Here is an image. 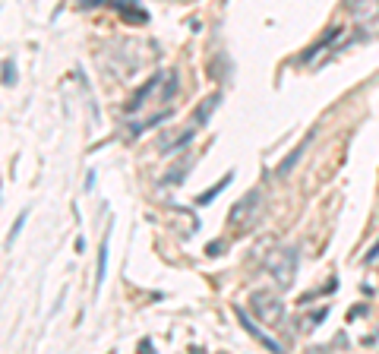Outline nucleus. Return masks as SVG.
Listing matches in <instances>:
<instances>
[{"label": "nucleus", "mask_w": 379, "mask_h": 354, "mask_svg": "<svg viewBox=\"0 0 379 354\" xmlns=\"http://www.w3.org/2000/svg\"><path fill=\"white\" fill-rule=\"evenodd\" d=\"M266 272L278 288H291L298 275V247H278L266 257Z\"/></svg>", "instance_id": "1"}, {"label": "nucleus", "mask_w": 379, "mask_h": 354, "mask_svg": "<svg viewBox=\"0 0 379 354\" xmlns=\"http://www.w3.org/2000/svg\"><path fill=\"white\" fill-rule=\"evenodd\" d=\"M250 310L253 317L260 319V323L266 326H278L284 317V301L278 297V294H269V291H256L250 297Z\"/></svg>", "instance_id": "2"}, {"label": "nucleus", "mask_w": 379, "mask_h": 354, "mask_svg": "<svg viewBox=\"0 0 379 354\" xmlns=\"http://www.w3.org/2000/svg\"><path fill=\"white\" fill-rule=\"evenodd\" d=\"M260 206H262V193L260 190H250L240 203H234V209H231V215H228V225L234 228V231H246V228L253 225V219H256Z\"/></svg>", "instance_id": "3"}, {"label": "nucleus", "mask_w": 379, "mask_h": 354, "mask_svg": "<svg viewBox=\"0 0 379 354\" xmlns=\"http://www.w3.org/2000/svg\"><path fill=\"white\" fill-rule=\"evenodd\" d=\"M234 313H237L240 326H244V329H246V332H250V335H253V339H256V342H260V345H266V348H269V351H282V345H278V342H275V339H269L266 332H262V329H260V326H256V323H253V319H250V313H246V310L234 307Z\"/></svg>", "instance_id": "4"}, {"label": "nucleus", "mask_w": 379, "mask_h": 354, "mask_svg": "<svg viewBox=\"0 0 379 354\" xmlns=\"http://www.w3.org/2000/svg\"><path fill=\"white\" fill-rule=\"evenodd\" d=\"M348 10L354 13L357 23H376L379 19V0H348Z\"/></svg>", "instance_id": "5"}, {"label": "nucleus", "mask_w": 379, "mask_h": 354, "mask_svg": "<svg viewBox=\"0 0 379 354\" xmlns=\"http://www.w3.org/2000/svg\"><path fill=\"white\" fill-rule=\"evenodd\" d=\"M313 136H316V130H313V133H307V136H304V143H300V146H298V149L291 152L288 159H284V161H282V165H278V168H275V177H288V174H291V171H294V168H298V161H300V159H304V152H307V146H310V139H313Z\"/></svg>", "instance_id": "6"}, {"label": "nucleus", "mask_w": 379, "mask_h": 354, "mask_svg": "<svg viewBox=\"0 0 379 354\" xmlns=\"http://www.w3.org/2000/svg\"><path fill=\"white\" fill-rule=\"evenodd\" d=\"M218 101H222V92H212V95H206V101H202V105L196 108V114H193V127L196 130H202L208 124V114L218 108Z\"/></svg>", "instance_id": "7"}, {"label": "nucleus", "mask_w": 379, "mask_h": 354, "mask_svg": "<svg viewBox=\"0 0 379 354\" xmlns=\"http://www.w3.org/2000/svg\"><path fill=\"white\" fill-rule=\"evenodd\" d=\"M158 83H162V73H155V76H152L149 83L142 86V89L136 92V95L130 98V101H126V111H136V108H142V105H146V101H149V95H152V89H155Z\"/></svg>", "instance_id": "8"}, {"label": "nucleus", "mask_w": 379, "mask_h": 354, "mask_svg": "<svg viewBox=\"0 0 379 354\" xmlns=\"http://www.w3.org/2000/svg\"><path fill=\"white\" fill-rule=\"evenodd\" d=\"M104 275H108V234H104L101 250H98V275H95V288L104 285Z\"/></svg>", "instance_id": "9"}, {"label": "nucleus", "mask_w": 379, "mask_h": 354, "mask_svg": "<svg viewBox=\"0 0 379 354\" xmlns=\"http://www.w3.org/2000/svg\"><path fill=\"white\" fill-rule=\"evenodd\" d=\"M228 184H231V171H228V174H224V177H222V181H218V184H215V187H208V190H206V193H200V199H196V203H200V206H208V203H212V199H215V196H218V193H222V190H224V187H228Z\"/></svg>", "instance_id": "10"}, {"label": "nucleus", "mask_w": 379, "mask_h": 354, "mask_svg": "<svg viewBox=\"0 0 379 354\" xmlns=\"http://www.w3.org/2000/svg\"><path fill=\"white\" fill-rule=\"evenodd\" d=\"M190 165V161H180L177 168H171V171H168V177H164V184H180L184 181V168Z\"/></svg>", "instance_id": "11"}, {"label": "nucleus", "mask_w": 379, "mask_h": 354, "mask_svg": "<svg viewBox=\"0 0 379 354\" xmlns=\"http://www.w3.org/2000/svg\"><path fill=\"white\" fill-rule=\"evenodd\" d=\"M26 219H29V212H23V215L16 219L13 231H10V237H7V247H13V241H16V237H19V231H23V225H26Z\"/></svg>", "instance_id": "12"}, {"label": "nucleus", "mask_w": 379, "mask_h": 354, "mask_svg": "<svg viewBox=\"0 0 379 354\" xmlns=\"http://www.w3.org/2000/svg\"><path fill=\"white\" fill-rule=\"evenodd\" d=\"M3 86H16V67H13V61H3Z\"/></svg>", "instance_id": "13"}, {"label": "nucleus", "mask_w": 379, "mask_h": 354, "mask_svg": "<svg viewBox=\"0 0 379 354\" xmlns=\"http://www.w3.org/2000/svg\"><path fill=\"white\" fill-rule=\"evenodd\" d=\"M376 259H379V241H376V244H373V247H370V253H367V257H364V263L370 266V263H376Z\"/></svg>", "instance_id": "14"}, {"label": "nucleus", "mask_w": 379, "mask_h": 354, "mask_svg": "<svg viewBox=\"0 0 379 354\" xmlns=\"http://www.w3.org/2000/svg\"><path fill=\"white\" fill-rule=\"evenodd\" d=\"M218 253H222V244L212 241V244H208V257H218Z\"/></svg>", "instance_id": "15"}, {"label": "nucleus", "mask_w": 379, "mask_h": 354, "mask_svg": "<svg viewBox=\"0 0 379 354\" xmlns=\"http://www.w3.org/2000/svg\"><path fill=\"white\" fill-rule=\"evenodd\" d=\"M95 187V171H89V177H86V190Z\"/></svg>", "instance_id": "16"}]
</instances>
